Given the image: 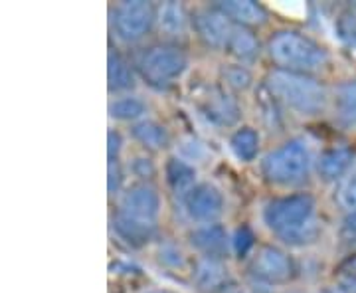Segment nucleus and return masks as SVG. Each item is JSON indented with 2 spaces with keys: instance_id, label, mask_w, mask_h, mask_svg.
<instances>
[{
  "instance_id": "obj_36",
  "label": "nucleus",
  "mask_w": 356,
  "mask_h": 293,
  "mask_svg": "<svg viewBox=\"0 0 356 293\" xmlns=\"http://www.w3.org/2000/svg\"><path fill=\"white\" fill-rule=\"evenodd\" d=\"M337 278L339 280H348V281H356V254L346 255L343 262L337 266Z\"/></svg>"
},
{
  "instance_id": "obj_14",
  "label": "nucleus",
  "mask_w": 356,
  "mask_h": 293,
  "mask_svg": "<svg viewBox=\"0 0 356 293\" xmlns=\"http://www.w3.org/2000/svg\"><path fill=\"white\" fill-rule=\"evenodd\" d=\"M111 230H113L115 238L131 250L147 248L149 244L156 240V234H159V226L133 220V218L121 214L119 210H115L111 214Z\"/></svg>"
},
{
  "instance_id": "obj_12",
  "label": "nucleus",
  "mask_w": 356,
  "mask_h": 293,
  "mask_svg": "<svg viewBox=\"0 0 356 293\" xmlns=\"http://www.w3.org/2000/svg\"><path fill=\"white\" fill-rule=\"evenodd\" d=\"M186 240L198 258L228 260L232 254V234L222 222L196 224L188 230Z\"/></svg>"
},
{
  "instance_id": "obj_8",
  "label": "nucleus",
  "mask_w": 356,
  "mask_h": 293,
  "mask_svg": "<svg viewBox=\"0 0 356 293\" xmlns=\"http://www.w3.org/2000/svg\"><path fill=\"white\" fill-rule=\"evenodd\" d=\"M117 210L133 220L159 226L163 216V196L154 182H133L117 198Z\"/></svg>"
},
{
  "instance_id": "obj_1",
  "label": "nucleus",
  "mask_w": 356,
  "mask_h": 293,
  "mask_svg": "<svg viewBox=\"0 0 356 293\" xmlns=\"http://www.w3.org/2000/svg\"><path fill=\"white\" fill-rule=\"evenodd\" d=\"M264 86L273 93L283 109L303 119L323 115L331 103V93L325 84L311 74L273 68L264 77Z\"/></svg>"
},
{
  "instance_id": "obj_22",
  "label": "nucleus",
  "mask_w": 356,
  "mask_h": 293,
  "mask_svg": "<svg viewBox=\"0 0 356 293\" xmlns=\"http://www.w3.org/2000/svg\"><path fill=\"white\" fill-rule=\"evenodd\" d=\"M228 149L232 157L242 165H252L255 161H259V153H261L259 129L252 127V125L236 127L229 135Z\"/></svg>"
},
{
  "instance_id": "obj_18",
  "label": "nucleus",
  "mask_w": 356,
  "mask_h": 293,
  "mask_svg": "<svg viewBox=\"0 0 356 293\" xmlns=\"http://www.w3.org/2000/svg\"><path fill=\"white\" fill-rule=\"evenodd\" d=\"M355 165V153L348 147H331L325 149L315 161V173L323 182L343 180Z\"/></svg>"
},
{
  "instance_id": "obj_19",
  "label": "nucleus",
  "mask_w": 356,
  "mask_h": 293,
  "mask_svg": "<svg viewBox=\"0 0 356 293\" xmlns=\"http://www.w3.org/2000/svg\"><path fill=\"white\" fill-rule=\"evenodd\" d=\"M163 177H165L166 187L170 189L172 194H177L180 200L200 182L198 180V166L182 161L177 155H170L165 161Z\"/></svg>"
},
{
  "instance_id": "obj_39",
  "label": "nucleus",
  "mask_w": 356,
  "mask_h": 293,
  "mask_svg": "<svg viewBox=\"0 0 356 293\" xmlns=\"http://www.w3.org/2000/svg\"><path fill=\"white\" fill-rule=\"evenodd\" d=\"M343 234L350 240H356V210L355 212H346L343 220Z\"/></svg>"
},
{
  "instance_id": "obj_29",
  "label": "nucleus",
  "mask_w": 356,
  "mask_h": 293,
  "mask_svg": "<svg viewBox=\"0 0 356 293\" xmlns=\"http://www.w3.org/2000/svg\"><path fill=\"white\" fill-rule=\"evenodd\" d=\"M154 258H156L159 266L172 269V271H184V269L188 268V260H186L184 250L177 242H172V240H159Z\"/></svg>"
},
{
  "instance_id": "obj_38",
  "label": "nucleus",
  "mask_w": 356,
  "mask_h": 293,
  "mask_svg": "<svg viewBox=\"0 0 356 293\" xmlns=\"http://www.w3.org/2000/svg\"><path fill=\"white\" fill-rule=\"evenodd\" d=\"M273 8L283 14H289V16H303L305 14V6L301 2H291L289 6L283 4V2H277V4H273Z\"/></svg>"
},
{
  "instance_id": "obj_37",
  "label": "nucleus",
  "mask_w": 356,
  "mask_h": 293,
  "mask_svg": "<svg viewBox=\"0 0 356 293\" xmlns=\"http://www.w3.org/2000/svg\"><path fill=\"white\" fill-rule=\"evenodd\" d=\"M318 293H356V281L337 280L334 283L325 285Z\"/></svg>"
},
{
  "instance_id": "obj_11",
  "label": "nucleus",
  "mask_w": 356,
  "mask_h": 293,
  "mask_svg": "<svg viewBox=\"0 0 356 293\" xmlns=\"http://www.w3.org/2000/svg\"><path fill=\"white\" fill-rule=\"evenodd\" d=\"M196 107H198V111L204 119L214 127H234L242 119L240 103L236 100V95L226 90L224 86L206 88V91L198 95Z\"/></svg>"
},
{
  "instance_id": "obj_15",
  "label": "nucleus",
  "mask_w": 356,
  "mask_h": 293,
  "mask_svg": "<svg viewBox=\"0 0 356 293\" xmlns=\"http://www.w3.org/2000/svg\"><path fill=\"white\" fill-rule=\"evenodd\" d=\"M137 77H139L137 68L131 65V62L117 48H109L107 52V91L113 97L133 93V90L137 88Z\"/></svg>"
},
{
  "instance_id": "obj_23",
  "label": "nucleus",
  "mask_w": 356,
  "mask_h": 293,
  "mask_svg": "<svg viewBox=\"0 0 356 293\" xmlns=\"http://www.w3.org/2000/svg\"><path fill=\"white\" fill-rule=\"evenodd\" d=\"M107 113H109V119H113L117 123L135 125L149 117V103L137 93H125V95L111 97V102L107 105Z\"/></svg>"
},
{
  "instance_id": "obj_6",
  "label": "nucleus",
  "mask_w": 356,
  "mask_h": 293,
  "mask_svg": "<svg viewBox=\"0 0 356 293\" xmlns=\"http://www.w3.org/2000/svg\"><path fill=\"white\" fill-rule=\"evenodd\" d=\"M109 22L115 38L123 44H137L156 26V6L149 0H123L111 6Z\"/></svg>"
},
{
  "instance_id": "obj_4",
  "label": "nucleus",
  "mask_w": 356,
  "mask_h": 293,
  "mask_svg": "<svg viewBox=\"0 0 356 293\" xmlns=\"http://www.w3.org/2000/svg\"><path fill=\"white\" fill-rule=\"evenodd\" d=\"M191 56L178 44L163 42L143 50L137 58V74L154 90H168L188 72Z\"/></svg>"
},
{
  "instance_id": "obj_2",
  "label": "nucleus",
  "mask_w": 356,
  "mask_h": 293,
  "mask_svg": "<svg viewBox=\"0 0 356 293\" xmlns=\"http://www.w3.org/2000/svg\"><path fill=\"white\" fill-rule=\"evenodd\" d=\"M315 161L305 137H289L259 159V175L269 187L297 189L309 180Z\"/></svg>"
},
{
  "instance_id": "obj_10",
  "label": "nucleus",
  "mask_w": 356,
  "mask_h": 293,
  "mask_svg": "<svg viewBox=\"0 0 356 293\" xmlns=\"http://www.w3.org/2000/svg\"><path fill=\"white\" fill-rule=\"evenodd\" d=\"M191 18L192 32L202 42L204 48L214 52L226 50L232 30H234V22L218 8L216 4L194 8L191 13Z\"/></svg>"
},
{
  "instance_id": "obj_5",
  "label": "nucleus",
  "mask_w": 356,
  "mask_h": 293,
  "mask_svg": "<svg viewBox=\"0 0 356 293\" xmlns=\"http://www.w3.org/2000/svg\"><path fill=\"white\" fill-rule=\"evenodd\" d=\"M317 218V198L311 192H291L269 198L261 206V224L275 238Z\"/></svg>"
},
{
  "instance_id": "obj_27",
  "label": "nucleus",
  "mask_w": 356,
  "mask_h": 293,
  "mask_svg": "<svg viewBox=\"0 0 356 293\" xmlns=\"http://www.w3.org/2000/svg\"><path fill=\"white\" fill-rule=\"evenodd\" d=\"M220 79H222V86L232 91L234 95L254 88V74H252L250 65L238 64V62H229L224 65L220 70Z\"/></svg>"
},
{
  "instance_id": "obj_7",
  "label": "nucleus",
  "mask_w": 356,
  "mask_h": 293,
  "mask_svg": "<svg viewBox=\"0 0 356 293\" xmlns=\"http://www.w3.org/2000/svg\"><path fill=\"white\" fill-rule=\"evenodd\" d=\"M248 276L267 285L280 287L295 280L297 264L285 248L275 244H261L248 260Z\"/></svg>"
},
{
  "instance_id": "obj_26",
  "label": "nucleus",
  "mask_w": 356,
  "mask_h": 293,
  "mask_svg": "<svg viewBox=\"0 0 356 293\" xmlns=\"http://www.w3.org/2000/svg\"><path fill=\"white\" fill-rule=\"evenodd\" d=\"M175 155L194 166L206 165L212 161V149L208 143L196 135H182L175 141Z\"/></svg>"
},
{
  "instance_id": "obj_3",
  "label": "nucleus",
  "mask_w": 356,
  "mask_h": 293,
  "mask_svg": "<svg viewBox=\"0 0 356 293\" xmlns=\"http://www.w3.org/2000/svg\"><path fill=\"white\" fill-rule=\"evenodd\" d=\"M269 60L280 70L311 74L323 72L329 65V52L317 40L297 28H280L266 42Z\"/></svg>"
},
{
  "instance_id": "obj_41",
  "label": "nucleus",
  "mask_w": 356,
  "mask_h": 293,
  "mask_svg": "<svg viewBox=\"0 0 356 293\" xmlns=\"http://www.w3.org/2000/svg\"><path fill=\"white\" fill-rule=\"evenodd\" d=\"M140 293H175L172 290H165V287H153V290H145Z\"/></svg>"
},
{
  "instance_id": "obj_40",
  "label": "nucleus",
  "mask_w": 356,
  "mask_h": 293,
  "mask_svg": "<svg viewBox=\"0 0 356 293\" xmlns=\"http://www.w3.org/2000/svg\"><path fill=\"white\" fill-rule=\"evenodd\" d=\"M222 293H252L248 287H243V285H238V283H232V285H228L226 290Z\"/></svg>"
},
{
  "instance_id": "obj_25",
  "label": "nucleus",
  "mask_w": 356,
  "mask_h": 293,
  "mask_svg": "<svg viewBox=\"0 0 356 293\" xmlns=\"http://www.w3.org/2000/svg\"><path fill=\"white\" fill-rule=\"evenodd\" d=\"M255 111L259 115L261 125L269 131V133H280L283 129V107L280 102L273 97V93L264 86V81L255 88Z\"/></svg>"
},
{
  "instance_id": "obj_28",
  "label": "nucleus",
  "mask_w": 356,
  "mask_h": 293,
  "mask_svg": "<svg viewBox=\"0 0 356 293\" xmlns=\"http://www.w3.org/2000/svg\"><path fill=\"white\" fill-rule=\"evenodd\" d=\"M321 234H323V226L317 218H313L303 226L281 234L277 240L287 248H309V246H313L321 240Z\"/></svg>"
},
{
  "instance_id": "obj_31",
  "label": "nucleus",
  "mask_w": 356,
  "mask_h": 293,
  "mask_svg": "<svg viewBox=\"0 0 356 293\" xmlns=\"http://www.w3.org/2000/svg\"><path fill=\"white\" fill-rule=\"evenodd\" d=\"M257 250V236L252 226L242 224L232 232V254L240 260H250Z\"/></svg>"
},
{
  "instance_id": "obj_9",
  "label": "nucleus",
  "mask_w": 356,
  "mask_h": 293,
  "mask_svg": "<svg viewBox=\"0 0 356 293\" xmlns=\"http://www.w3.org/2000/svg\"><path fill=\"white\" fill-rule=\"evenodd\" d=\"M182 210L191 222L196 224H212L220 222V218L226 212V198L224 192L218 189L214 182H198L182 200Z\"/></svg>"
},
{
  "instance_id": "obj_42",
  "label": "nucleus",
  "mask_w": 356,
  "mask_h": 293,
  "mask_svg": "<svg viewBox=\"0 0 356 293\" xmlns=\"http://www.w3.org/2000/svg\"><path fill=\"white\" fill-rule=\"evenodd\" d=\"M283 293H301V292H295V290H287V292H283Z\"/></svg>"
},
{
  "instance_id": "obj_17",
  "label": "nucleus",
  "mask_w": 356,
  "mask_h": 293,
  "mask_svg": "<svg viewBox=\"0 0 356 293\" xmlns=\"http://www.w3.org/2000/svg\"><path fill=\"white\" fill-rule=\"evenodd\" d=\"M129 133H131L133 141L139 145L145 153H165L170 147H175L168 127H166L165 123L153 119V117H147V119H143L139 123L131 125Z\"/></svg>"
},
{
  "instance_id": "obj_35",
  "label": "nucleus",
  "mask_w": 356,
  "mask_h": 293,
  "mask_svg": "<svg viewBox=\"0 0 356 293\" xmlns=\"http://www.w3.org/2000/svg\"><path fill=\"white\" fill-rule=\"evenodd\" d=\"M339 32H341V38L348 44H355L356 46V14L344 13L339 20Z\"/></svg>"
},
{
  "instance_id": "obj_24",
  "label": "nucleus",
  "mask_w": 356,
  "mask_h": 293,
  "mask_svg": "<svg viewBox=\"0 0 356 293\" xmlns=\"http://www.w3.org/2000/svg\"><path fill=\"white\" fill-rule=\"evenodd\" d=\"M331 97L337 123L344 129H356V77L339 84Z\"/></svg>"
},
{
  "instance_id": "obj_33",
  "label": "nucleus",
  "mask_w": 356,
  "mask_h": 293,
  "mask_svg": "<svg viewBox=\"0 0 356 293\" xmlns=\"http://www.w3.org/2000/svg\"><path fill=\"white\" fill-rule=\"evenodd\" d=\"M337 203L341 204L346 212H355L356 210V168H353L339 184L337 191Z\"/></svg>"
},
{
  "instance_id": "obj_30",
  "label": "nucleus",
  "mask_w": 356,
  "mask_h": 293,
  "mask_svg": "<svg viewBox=\"0 0 356 293\" xmlns=\"http://www.w3.org/2000/svg\"><path fill=\"white\" fill-rule=\"evenodd\" d=\"M125 168H127L129 177L135 179V182H154L159 175V166L154 163L153 155L145 153V151L131 155L125 163Z\"/></svg>"
},
{
  "instance_id": "obj_32",
  "label": "nucleus",
  "mask_w": 356,
  "mask_h": 293,
  "mask_svg": "<svg viewBox=\"0 0 356 293\" xmlns=\"http://www.w3.org/2000/svg\"><path fill=\"white\" fill-rule=\"evenodd\" d=\"M125 177L127 168L123 161H107V192L111 198H119L121 192L125 191Z\"/></svg>"
},
{
  "instance_id": "obj_13",
  "label": "nucleus",
  "mask_w": 356,
  "mask_h": 293,
  "mask_svg": "<svg viewBox=\"0 0 356 293\" xmlns=\"http://www.w3.org/2000/svg\"><path fill=\"white\" fill-rule=\"evenodd\" d=\"M191 278L198 293H222L234 283L228 262L214 258H196L191 268Z\"/></svg>"
},
{
  "instance_id": "obj_21",
  "label": "nucleus",
  "mask_w": 356,
  "mask_h": 293,
  "mask_svg": "<svg viewBox=\"0 0 356 293\" xmlns=\"http://www.w3.org/2000/svg\"><path fill=\"white\" fill-rule=\"evenodd\" d=\"M261 42L257 38L255 30L252 28H245V26H236L232 30V36L228 40V46H226V54L234 62L243 65H252L259 60L261 56Z\"/></svg>"
},
{
  "instance_id": "obj_16",
  "label": "nucleus",
  "mask_w": 356,
  "mask_h": 293,
  "mask_svg": "<svg viewBox=\"0 0 356 293\" xmlns=\"http://www.w3.org/2000/svg\"><path fill=\"white\" fill-rule=\"evenodd\" d=\"M156 28L166 38H186V34L192 30V18L188 8L177 0L161 2L156 6Z\"/></svg>"
},
{
  "instance_id": "obj_34",
  "label": "nucleus",
  "mask_w": 356,
  "mask_h": 293,
  "mask_svg": "<svg viewBox=\"0 0 356 293\" xmlns=\"http://www.w3.org/2000/svg\"><path fill=\"white\" fill-rule=\"evenodd\" d=\"M125 149V139L119 129L107 131V161H121V155Z\"/></svg>"
},
{
  "instance_id": "obj_20",
  "label": "nucleus",
  "mask_w": 356,
  "mask_h": 293,
  "mask_svg": "<svg viewBox=\"0 0 356 293\" xmlns=\"http://www.w3.org/2000/svg\"><path fill=\"white\" fill-rule=\"evenodd\" d=\"M222 13L228 16L236 26H245V28H259L267 24L269 13L264 4L254 2V0H220L214 2Z\"/></svg>"
}]
</instances>
